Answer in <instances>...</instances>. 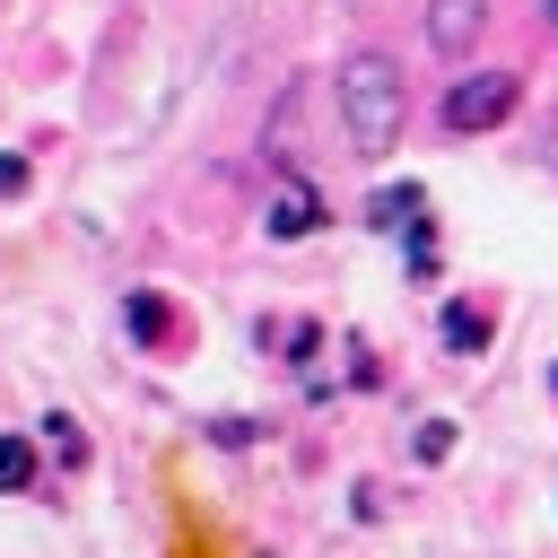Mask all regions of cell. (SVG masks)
Returning <instances> with one entry per match:
<instances>
[{
    "label": "cell",
    "mask_w": 558,
    "mask_h": 558,
    "mask_svg": "<svg viewBox=\"0 0 558 558\" xmlns=\"http://www.w3.org/2000/svg\"><path fill=\"white\" fill-rule=\"evenodd\" d=\"M418 218H427V183H384V192L366 201V227H375V235H410Z\"/></svg>",
    "instance_id": "5b68a950"
},
{
    "label": "cell",
    "mask_w": 558,
    "mask_h": 558,
    "mask_svg": "<svg viewBox=\"0 0 558 558\" xmlns=\"http://www.w3.org/2000/svg\"><path fill=\"white\" fill-rule=\"evenodd\" d=\"M541 9H549V17H558V0H541Z\"/></svg>",
    "instance_id": "7c38bea8"
},
{
    "label": "cell",
    "mask_w": 558,
    "mask_h": 558,
    "mask_svg": "<svg viewBox=\"0 0 558 558\" xmlns=\"http://www.w3.org/2000/svg\"><path fill=\"white\" fill-rule=\"evenodd\" d=\"M262 227H270V244H305V235L323 227V192H314L305 174H288V183L270 192V209H262Z\"/></svg>",
    "instance_id": "277c9868"
},
{
    "label": "cell",
    "mask_w": 558,
    "mask_h": 558,
    "mask_svg": "<svg viewBox=\"0 0 558 558\" xmlns=\"http://www.w3.org/2000/svg\"><path fill=\"white\" fill-rule=\"evenodd\" d=\"M340 122H349V148L375 166L401 148V122H410V87L384 52H349L340 61Z\"/></svg>",
    "instance_id": "6da1fadb"
},
{
    "label": "cell",
    "mask_w": 558,
    "mask_h": 558,
    "mask_svg": "<svg viewBox=\"0 0 558 558\" xmlns=\"http://www.w3.org/2000/svg\"><path fill=\"white\" fill-rule=\"evenodd\" d=\"M44 445H52V453H61L70 471L87 462V436H78V418H70V410H52V418H44Z\"/></svg>",
    "instance_id": "9c48e42d"
},
{
    "label": "cell",
    "mask_w": 558,
    "mask_h": 558,
    "mask_svg": "<svg viewBox=\"0 0 558 558\" xmlns=\"http://www.w3.org/2000/svg\"><path fill=\"white\" fill-rule=\"evenodd\" d=\"M418 35H427V52H445V61H462L480 35H488V0H427V17H418Z\"/></svg>",
    "instance_id": "3957f363"
},
{
    "label": "cell",
    "mask_w": 558,
    "mask_h": 558,
    "mask_svg": "<svg viewBox=\"0 0 558 558\" xmlns=\"http://www.w3.org/2000/svg\"><path fill=\"white\" fill-rule=\"evenodd\" d=\"M0 192H26V157H0Z\"/></svg>",
    "instance_id": "8fae6325"
},
{
    "label": "cell",
    "mask_w": 558,
    "mask_h": 558,
    "mask_svg": "<svg viewBox=\"0 0 558 558\" xmlns=\"http://www.w3.org/2000/svg\"><path fill=\"white\" fill-rule=\"evenodd\" d=\"M445 340H453L462 357H471V349H488V314H480V305H445Z\"/></svg>",
    "instance_id": "ba28073f"
},
{
    "label": "cell",
    "mask_w": 558,
    "mask_h": 558,
    "mask_svg": "<svg viewBox=\"0 0 558 558\" xmlns=\"http://www.w3.org/2000/svg\"><path fill=\"white\" fill-rule=\"evenodd\" d=\"M514 105H523V78H514V70H462V78L445 87L436 122H445L453 140H480V131H497Z\"/></svg>",
    "instance_id": "7a4b0ae2"
},
{
    "label": "cell",
    "mask_w": 558,
    "mask_h": 558,
    "mask_svg": "<svg viewBox=\"0 0 558 558\" xmlns=\"http://www.w3.org/2000/svg\"><path fill=\"white\" fill-rule=\"evenodd\" d=\"M410 453H418V462H445V453H453V418H418V427H410Z\"/></svg>",
    "instance_id": "30bf717a"
},
{
    "label": "cell",
    "mask_w": 558,
    "mask_h": 558,
    "mask_svg": "<svg viewBox=\"0 0 558 558\" xmlns=\"http://www.w3.org/2000/svg\"><path fill=\"white\" fill-rule=\"evenodd\" d=\"M122 323H131V340H148V349L174 340V305H166L157 288H131V296H122Z\"/></svg>",
    "instance_id": "8992f818"
},
{
    "label": "cell",
    "mask_w": 558,
    "mask_h": 558,
    "mask_svg": "<svg viewBox=\"0 0 558 558\" xmlns=\"http://www.w3.org/2000/svg\"><path fill=\"white\" fill-rule=\"evenodd\" d=\"M26 488H35V445L0 436V497H26Z\"/></svg>",
    "instance_id": "52a82bcc"
}]
</instances>
